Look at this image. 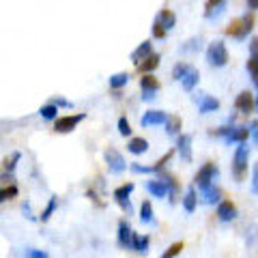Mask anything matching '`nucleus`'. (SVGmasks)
Here are the masks:
<instances>
[{
	"label": "nucleus",
	"instance_id": "48",
	"mask_svg": "<svg viewBox=\"0 0 258 258\" xmlns=\"http://www.w3.org/2000/svg\"><path fill=\"white\" fill-rule=\"evenodd\" d=\"M247 9H258V0H247Z\"/></svg>",
	"mask_w": 258,
	"mask_h": 258
},
{
	"label": "nucleus",
	"instance_id": "12",
	"mask_svg": "<svg viewBox=\"0 0 258 258\" xmlns=\"http://www.w3.org/2000/svg\"><path fill=\"white\" fill-rule=\"evenodd\" d=\"M226 5H228V0H207V5H205V18L207 20H217L224 13Z\"/></svg>",
	"mask_w": 258,
	"mask_h": 258
},
{
	"label": "nucleus",
	"instance_id": "2",
	"mask_svg": "<svg viewBox=\"0 0 258 258\" xmlns=\"http://www.w3.org/2000/svg\"><path fill=\"white\" fill-rule=\"evenodd\" d=\"M211 136H220L224 138L226 144H239V142H245L247 136H249V127H235V125H224L220 129H213Z\"/></svg>",
	"mask_w": 258,
	"mask_h": 258
},
{
	"label": "nucleus",
	"instance_id": "44",
	"mask_svg": "<svg viewBox=\"0 0 258 258\" xmlns=\"http://www.w3.org/2000/svg\"><path fill=\"white\" fill-rule=\"evenodd\" d=\"M249 56H258V37L249 41Z\"/></svg>",
	"mask_w": 258,
	"mask_h": 258
},
{
	"label": "nucleus",
	"instance_id": "7",
	"mask_svg": "<svg viewBox=\"0 0 258 258\" xmlns=\"http://www.w3.org/2000/svg\"><path fill=\"white\" fill-rule=\"evenodd\" d=\"M140 88H142V99L144 101H153L155 99V95L159 91V80L151 74H144L140 78Z\"/></svg>",
	"mask_w": 258,
	"mask_h": 258
},
{
	"label": "nucleus",
	"instance_id": "25",
	"mask_svg": "<svg viewBox=\"0 0 258 258\" xmlns=\"http://www.w3.org/2000/svg\"><path fill=\"white\" fill-rule=\"evenodd\" d=\"M196 203H198V198H196V189L189 187L187 191H185V198H183V207H185V211H187V213H194V211H196Z\"/></svg>",
	"mask_w": 258,
	"mask_h": 258
},
{
	"label": "nucleus",
	"instance_id": "26",
	"mask_svg": "<svg viewBox=\"0 0 258 258\" xmlns=\"http://www.w3.org/2000/svg\"><path fill=\"white\" fill-rule=\"evenodd\" d=\"M181 132V118L179 116H168L166 118V134L168 136H176Z\"/></svg>",
	"mask_w": 258,
	"mask_h": 258
},
{
	"label": "nucleus",
	"instance_id": "4",
	"mask_svg": "<svg viewBox=\"0 0 258 258\" xmlns=\"http://www.w3.org/2000/svg\"><path fill=\"white\" fill-rule=\"evenodd\" d=\"M207 60L211 67H217V69L226 67L228 64V50H226V45L222 41H213L207 50Z\"/></svg>",
	"mask_w": 258,
	"mask_h": 258
},
{
	"label": "nucleus",
	"instance_id": "20",
	"mask_svg": "<svg viewBox=\"0 0 258 258\" xmlns=\"http://www.w3.org/2000/svg\"><path fill=\"white\" fill-rule=\"evenodd\" d=\"M157 67H159V54H155V52L149 54L147 58H144V60L138 64V69L142 71V74H151V71L157 69Z\"/></svg>",
	"mask_w": 258,
	"mask_h": 258
},
{
	"label": "nucleus",
	"instance_id": "24",
	"mask_svg": "<svg viewBox=\"0 0 258 258\" xmlns=\"http://www.w3.org/2000/svg\"><path fill=\"white\" fill-rule=\"evenodd\" d=\"M140 222L142 224H149V226H155V217H153V207L149 200H144L142 207H140Z\"/></svg>",
	"mask_w": 258,
	"mask_h": 258
},
{
	"label": "nucleus",
	"instance_id": "33",
	"mask_svg": "<svg viewBox=\"0 0 258 258\" xmlns=\"http://www.w3.org/2000/svg\"><path fill=\"white\" fill-rule=\"evenodd\" d=\"M18 196V187L15 185H11V187H5L3 191H0V203H7V200H11Z\"/></svg>",
	"mask_w": 258,
	"mask_h": 258
},
{
	"label": "nucleus",
	"instance_id": "17",
	"mask_svg": "<svg viewBox=\"0 0 258 258\" xmlns=\"http://www.w3.org/2000/svg\"><path fill=\"white\" fill-rule=\"evenodd\" d=\"M147 189H149L155 198H166V196H170V187H168L166 181H161V179L149 181V183H147Z\"/></svg>",
	"mask_w": 258,
	"mask_h": 258
},
{
	"label": "nucleus",
	"instance_id": "5",
	"mask_svg": "<svg viewBox=\"0 0 258 258\" xmlns=\"http://www.w3.org/2000/svg\"><path fill=\"white\" fill-rule=\"evenodd\" d=\"M217 174H220V170H217V166L209 161V164H205V166L196 172V176H194V183H196L200 189H207L209 185H213V181L217 179Z\"/></svg>",
	"mask_w": 258,
	"mask_h": 258
},
{
	"label": "nucleus",
	"instance_id": "42",
	"mask_svg": "<svg viewBox=\"0 0 258 258\" xmlns=\"http://www.w3.org/2000/svg\"><path fill=\"white\" fill-rule=\"evenodd\" d=\"M26 256H32V258H47V252H41V249H26Z\"/></svg>",
	"mask_w": 258,
	"mask_h": 258
},
{
	"label": "nucleus",
	"instance_id": "23",
	"mask_svg": "<svg viewBox=\"0 0 258 258\" xmlns=\"http://www.w3.org/2000/svg\"><path fill=\"white\" fill-rule=\"evenodd\" d=\"M200 191H203V203H207V205L220 203V196H222L220 187H213V185H209L207 189H200Z\"/></svg>",
	"mask_w": 258,
	"mask_h": 258
},
{
	"label": "nucleus",
	"instance_id": "46",
	"mask_svg": "<svg viewBox=\"0 0 258 258\" xmlns=\"http://www.w3.org/2000/svg\"><path fill=\"white\" fill-rule=\"evenodd\" d=\"M200 47V39H194V41H189V45H185L183 50H198Z\"/></svg>",
	"mask_w": 258,
	"mask_h": 258
},
{
	"label": "nucleus",
	"instance_id": "22",
	"mask_svg": "<svg viewBox=\"0 0 258 258\" xmlns=\"http://www.w3.org/2000/svg\"><path fill=\"white\" fill-rule=\"evenodd\" d=\"M127 149H129V153H134V155H142V153L149 151V142L144 138H132L127 144Z\"/></svg>",
	"mask_w": 258,
	"mask_h": 258
},
{
	"label": "nucleus",
	"instance_id": "43",
	"mask_svg": "<svg viewBox=\"0 0 258 258\" xmlns=\"http://www.w3.org/2000/svg\"><path fill=\"white\" fill-rule=\"evenodd\" d=\"M252 191L258 194V164L254 166V174H252Z\"/></svg>",
	"mask_w": 258,
	"mask_h": 258
},
{
	"label": "nucleus",
	"instance_id": "39",
	"mask_svg": "<svg viewBox=\"0 0 258 258\" xmlns=\"http://www.w3.org/2000/svg\"><path fill=\"white\" fill-rule=\"evenodd\" d=\"M134 172H142V174H151V172H155V166H140V164H132L129 166Z\"/></svg>",
	"mask_w": 258,
	"mask_h": 258
},
{
	"label": "nucleus",
	"instance_id": "40",
	"mask_svg": "<svg viewBox=\"0 0 258 258\" xmlns=\"http://www.w3.org/2000/svg\"><path fill=\"white\" fill-rule=\"evenodd\" d=\"M170 157H172V151H168V153H166V155H164V157H161V159L157 161V164H155V172H161V168H164V166L168 164V161H170Z\"/></svg>",
	"mask_w": 258,
	"mask_h": 258
},
{
	"label": "nucleus",
	"instance_id": "30",
	"mask_svg": "<svg viewBox=\"0 0 258 258\" xmlns=\"http://www.w3.org/2000/svg\"><path fill=\"white\" fill-rule=\"evenodd\" d=\"M247 71H249V76H252L254 84H256V88H258V56H249V60H247Z\"/></svg>",
	"mask_w": 258,
	"mask_h": 258
},
{
	"label": "nucleus",
	"instance_id": "16",
	"mask_svg": "<svg viewBox=\"0 0 258 258\" xmlns=\"http://www.w3.org/2000/svg\"><path fill=\"white\" fill-rule=\"evenodd\" d=\"M235 108H237L239 112H243V114H249V112L254 110V97L249 95L247 91L239 93L237 99H235Z\"/></svg>",
	"mask_w": 258,
	"mask_h": 258
},
{
	"label": "nucleus",
	"instance_id": "11",
	"mask_svg": "<svg viewBox=\"0 0 258 258\" xmlns=\"http://www.w3.org/2000/svg\"><path fill=\"white\" fill-rule=\"evenodd\" d=\"M194 101L198 103V112H200V114H209V112H215L217 108H220V101H217L215 97L205 95V93L194 95Z\"/></svg>",
	"mask_w": 258,
	"mask_h": 258
},
{
	"label": "nucleus",
	"instance_id": "37",
	"mask_svg": "<svg viewBox=\"0 0 258 258\" xmlns=\"http://www.w3.org/2000/svg\"><path fill=\"white\" fill-rule=\"evenodd\" d=\"M20 153H13V155H11V159H7L5 161V170H9V174L15 170V164H18V161H20Z\"/></svg>",
	"mask_w": 258,
	"mask_h": 258
},
{
	"label": "nucleus",
	"instance_id": "36",
	"mask_svg": "<svg viewBox=\"0 0 258 258\" xmlns=\"http://www.w3.org/2000/svg\"><path fill=\"white\" fill-rule=\"evenodd\" d=\"M181 249H183V243H172L164 254H161V258H172L176 254H181Z\"/></svg>",
	"mask_w": 258,
	"mask_h": 258
},
{
	"label": "nucleus",
	"instance_id": "35",
	"mask_svg": "<svg viewBox=\"0 0 258 258\" xmlns=\"http://www.w3.org/2000/svg\"><path fill=\"white\" fill-rule=\"evenodd\" d=\"M187 71H189V64L179 62V64H176V67L172 69V76H174V78H176V80H179V82H181V78H183L185 74H187Z\"/></svg>",
	"mask_w": 258,
	"mask_h": 258
},
{
	"label": "nucleus",
	"instance_id": "34",
	"mask_svg": "<svg viewBox=\"0 0 258 258\" xmlns=\"http://www.w3.org/2000/svg\"><path fill=\"white\" fill-rule=\"evenodd\" d=\"M118 134L125 136V138H129V134H132V127H129V120L125 116L118 118Z\"/></svg>",
	"mask_w": 258,
	"mask_h": 258
},
{
	"label": "nucleus",
	"instance_id": "31",
	"mask_svg": "<svg viewBox=\"0 0 258 258\" xmlns=\"http://www.w3.org/2000/svg\"><path fill=\"white\" fill-rule=\"evenodd\" d=\"M127 82H129V76L127 74H114V76L110 78V86L112 88H123Z\"/></svg>",
	"mask_w": 258,
	"mask_h": 258
},
{
	"label": "nucleus",
	"instance_id": "18",
	"mask_svg": "<svg viewBox=\"0 0 258 258\" xmlns=\"http://www.w3.org/2000/svg\"><path fill=\"white\" fill-rule=\"evenodd\" d=\"M149 54H153V45H151V41H142V43L132 52V60H134L136 64H140Z\"/></svg>",
	"mask_w": 258,
	"mask_h": 258
},
{
	"label": "nucleus",
	"instance_id": "41",
	"mask_svg": "<svg viewBox=\"0 0 258 258\" xmlns=\"http://www.w3.org/2000/svg\"><path fill=\"white\" fill-rule=\"evenodd\" d=\"M249 136H252V142L258 144V120H252V125H249Z\"/></svg>",
	"mask_w": 258,
	"mask_h": 258
},
{
	"label": "nucleus",
	"instance_id": "13",
	"mask_svg": "<svg viewBox=\"0 0 258 258\" xmlns=\"http://www.w3.org/2000/svg\"><path fill=\"white\" fill-rule=\"evenodd\" d=\"M176 151H179V155L185 164H189L191 161V136L181 134L179 140H176Z\"/></svg>",
	"mask_w": 258,
	"mask_h": 258
},
{
	"label": "nucleus",
	"instance_id": "8",
	"mask_svg": "<svg viewBox=\"0 0 258 258\" xmlns=\"http://www.w3.org/2000/svg\"><path fill=\"white\" fill-rule=\"evenodd\" d=\"M134 187H136L134 183H125V185H120V187L114 189V200H116V205L123 209L125 213H132V200H129V196H132Z\"/></svg>",
	"mask_w": 258,
	"mask_h": 258
},
{
	"label": "nucleus",
	"instance_id": "3",
	"mask_svg": "<svg viewBox=\"0 0 258 258\" xmlns=\"http://www.w3.org/2000/svg\"><path fill=\"white\" fill-rule=\"evenodd\" d=\"M247 144L245 142H239V147L235 151V157H232V176L237 181H243L245 179V172H247Z\"/></svg>",
	"mask_w": 258,
	"mask_h": 258
},
{
	"label": "nucleus",
	"instance_id": "45",
	"mask_svg": "<svg viewBox=\"0 0 258 258\" xmlns=\"http://www.w3.org/2000/svg\"><path fill=\"white\" fill-rule=\"evenodd\" d=\"M22 211H24V215L28 217V220H35V215H32V211H30V205L28 203H24V207H22Z\"/></svg>",
	"mask_w": 258,
	"mask_h": 258
},
{
	"label": "nucleus",
	"instance_id": "47",
	"mask_svg": "<svg viewBox=\"0 0 258 258\" xmlns=\"http://www.w3.org/2000/svg\"><path fill=\"white\" fill-rule=\"evenodd\" d=\"M54 103H56V106H62V108H69V106H71L67 99H54Z\"/></svg>",
	"mask_w": 258,
	"mask_h": 258
},
{
	"label": "nucleus",
	"instance_id": "14",
	"mask_svg": "<svg viewBox=\"0 0 258 258\" xmlns=\"http://www.w3.org/2000/svg\"><path fill=\"white\" fill-rule=\"evenodd\" d=\"M217 217H220L222 222H232L237 217V207L230 203V200H222L220 205H217Z\"/></svg>",
	"mask_w": 258,
	"mask_h": 258
},
{
	"label": "nucleus",
	"instance_id": "32",
	"mask_svg": "<svg viewBox=\"0 0 258 258\" xmlns=\"http://www.w3.org/2000/svg\"><path fill=\"white\" fill-rule=\"evenodd\" d=\"M159 179H161V181H166V185H168V187H170V196H174V194H176V189H179V185H176L174 176L166 174V172H161V174H159Z\"/></svg>",
	"mask_w": 258,
	"mask_h": 258
},
{
	"label": "nucleus",
	"instance_id": "21",
	"mask_svg": "<svg viewBox=\"0 0 258 258\" xmlns=\"http://www.w3.org/2000/svg\"><path fill=\"white\" fill-rule=\"evenodd\" d=\"M157 22H159L166 30H172V28H174V24H176V15H174L172 11L164 9V11H159V13H157Z\"/></svg>",
	"mask_w": 258,
	"mask_h": 258
},
{
	"label": "nucleus",
	"instance_id": "6",
	"mask_svg": "<svg viewBox=\"0 0 258 258\" xmlns=\"http://www.w3.org/2000/svg\"><path fill=\"white\" fill-rule=\"evenodd\" d=\"M86 118V114L82 112V114H69V116H60L58 120H56V125H54V132L56 134H69V132H74V129L82 123V120Z\"/></svg>",
	"mask_w": 258,
	"mask_h": 258
},
{
	"label": "nucleus",
	"instance_id": "19",
	"mask_svg": "<svg viewBox=\"0 0 258 258\" xmlns=\"http://www.w3.org/2000/svg\"><path fill=\"white\" fill-rule=\"evenodd\" d=\"M198 80H200V74H198V69H194V67H189V71L185 74L183 78H181V86L185 88L187 93H191L194 91V86L198 84Z\"/></svg>",
	"mask_w": 258,
	"mask_h": 258
},
{
	"label": "nucleus",
	"instance_id": "28",
	"mask_svg": "<svg viewBox=\"0 0 258 258\" xmlns=\"http://www.w3.org/2000/svg\"><path fill=\"white\" fill-rule=\"evenodd\" d=\"M56 207H58V200H56V196H52V198H50V203H47V207L43 209V213L39 215V220H41V222H47V220L52 217V213L56 211Z\"/></svg>",
	"mask_w": 258,
	"mask_h": 258
},
{
	"label": "nucleus",
	"instance_id": "29",
	"mask_svg": "<svg viewBox=\"0 0 258 258\" xmlns=\"http://www.w3.org/2000/svg\"><path fill=\"white\" fill-rule=\"evenodd\" d=\"M39 114H41V118H45V120H54L56 114H58V108H56V103H50V106H43L39 110Z\"/></svg>",
	"mask_w": 258,
	"mask_h": 258
},
{
	"label": "nucleus",
	"instance_id": "27",
	"mask_svg": "<svg viewBox=\"0 0 258 258\" xmlns=\"http://www.w3.org/2000/svg\"><path fill=\"white\" fill-rule=\"evenodd\" d=\"M147 247H149V237L147 235H136L134 237V247L132 249H136L138 254H144L147 252Z\"/></svg>",
	"mask_w": 258,
	"mask_h": 258
},
{
	"label": "nucleus",
	"instance_id": "9",
	"mask_svg": "<svg viewBox=\"0 0 258 258\" xmlns=\"http://www.w3.org/2000/svg\"><path fill=\"white\" fill-rule=\"evenodd\" d=\"M103 157H106V164L114 174H120L127 168V161L123 159V155H120L116 149H108L106 153H103Z\"/></svg>",
	"mask_w": 258,
	"mask_h": 258
},
{
	"label": "nucleus",
	"instance_id": "1",
	"mask_svg": "<svg viewBox=\"0 0 258 258\" xmlns=\"http://www.w3.org/2000/svg\"><path fill=\"white\" fill-rule=\"evenodd\" d=\"M252 28H254V15L252 13H245V15H241V18L232 20L228 24V28H226V35L232 37V39H239V41H243L249 32H252Z\"/></svg>",
	"mask_w": 258,
	"mask_h": 258
},
{
	"label": "nucleus",
	"instance_id": "10",
	"mask_svg": "<svg viewBox=\"0 0 258 258\" xmlns=\"http://www.w3.org/2000/svg\"><path fill=\"white\" fill-rule=\"evenodd\" d=\"M134 237H136V232L132 230L129 222L120 220L118 222V245L125 247V249H132L134 247Z\"/></svg>",
	"mask_w": 258,
	"mask_h": 258
},
{
	"label": "nucleus",
	"instance_id": "15",
	"mask_svg": "<svg viewBox=\"0 0 258 258\" xmlns=\"http://www.w3.org/2000/svg\"><path fill=\"white\" fill-rule=\"evenodd\" d=\"M166 118H168L166 112H159V110H149L147 114H144V116L140 118V125H142V127L161 125V123H166Z\"/></svg>",
	"mask_w": 258,
	"mask_h": 258
},
{
	"label": "nucleus",
	"instance_id": "38",
	"mask_svg": "<svg viewBox=\"0 0 258 258\" xmlns=\"http://www.w3.org/2000/svg\"><path fill=\"white\" fill-rule=\"evenodd\" d=\"M166 35H168V30L155 20V24H153V37H155V39H164Z\"/></svg>",
	"mask_w": 258,
	"mask_h": 258
}]
</instances>
